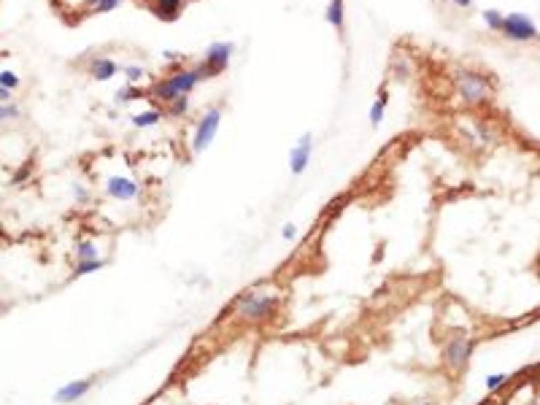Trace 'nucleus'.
<instances>
[{
	"instance_id": "f257e3e1",
	"label": "nucleus",
	"mask_w": 540,
	"mask_h": 405,
	"mask_svg": "<svg viewBox=\"0 0 540 405\" xmlns=\"http://www.w3.org/2000/svg\"><path fill=\"white\" fill-rule=\"evenodd\" d=\"M279 303H281V295L273 286H254V289L241 292L232 300V313L246 324H259L279 311Z\"/></svg>"
},
{
	"instance_id": "f03ea898",
	"label": "nucleus",
	"mask_w": 540,
	"mask_h": 405,
	"mask_svg": "<svg viewBox=\"0 0 540 405\" xmlns=\"http://www.w3.org/2000/svg\"><path fill=\"white\" fill-rule=\"evenodd\" d=\"M200 84V79H197V73H194V68H179V70H173L170 76H165V79H159L152 84V90L149 95L159 100V103H170V100H176V97H181V95H192L194 92V87Z\"/></svg>"
},
{
	"instance_id": "7ed1b4c3",
	"label": "nucleus",
	"mask_w": 540,
	"mask_h": 405,
	"mask_svg": "<svg viewBox=\"0 0 540 405\" xmlns=\"http://www.w3.org/2000/svg\"><path fill=\"white\" fill-rule=\"evenodd\" d=\"M473 351H476V341H473L465 330H454V333L446 338L441 357H443V365L451 371V373H462V371L468 368Z\"/></svg>"
},
{
	"instance_id": "20e7f679",
	"label": "nucleus",
	"mask_w": 540,
	"mask_h": 405,
	"mask_svg": "<svg viewBox=\"0 0 540 405\" xmlns=\"http://www.w3.org/2000/svg\"><path fill=\"white\" fill-rule=\"evenodd\" d=\"M454 90L459 95V100L468 103V106L486 103V100L492 97L489 81H486L481 73H476V70H459V73L454 76Z\"/></svg>"
},
{
	"instance_id": "39448f33",
	"label": "nucleus",
	"mask_w": 540,
	"mask_h": 405,
	"mask_svg": "<svg viewBox=\"0 0 540 405\" xmlns=\"http://www.w3.org/2000/svg\"><path fill=\"white\" fill-rule=\"evenodd\" d=\"M219 125H222V108H208L200 117V122L194 127V135H192V152L194 155H203L214 144V138L219 132Z\"/></svg>"
},
{
	"instance_id": "423d86ee",
	"label": "nucleus",
	"mask_w": 540,
	"mask_h": 405,
	"mask_svg": "<svg viewBox=\"0 0 540 405\" xmlns=\"http://www.w3.org/2000/svg\"><path fill=\"white\" fill-rule=\"evenodd\" d=\"M503 35L516 41V43H527V41H538L540 32L535 28V22L527 14H508L503 17Z\"/></svg>"
},
{
	"instance_id": "0eeeda50",
	"label": "nucleus",
	"mask_w": 540,
	"mask_h": 405,
	"mask_svg": "<svg viewBox=\"0 0 540 405\" xmlns=\"http://www.w3.org/2000/svg\"><path fill=\"white\" fill-rule=\"evenodd\" d=\"M311 157H314V135L303 132L300 141L289 152V170H292V176H303L308 170V165H311Z\"/></svg>"
},
{
	"instance_id": "6e6552de",
	"label": "nucleus",
	"mask_w": 540,
	"mask_h": 405,
	"mask_svg": "<svg viewBox=\"0 0 540 405\" xmlns=\"http://www.w3.org/2000/svg\"><path fill=\"white\" fill-rule=\"evenodd\" d=\"M232 43L230 41H217V43H211L208 49H206V57H203V63L211 68V73L214 76H219L227 70V65L232 60Z\"/></svg>"
},
{
	"instance_id": "1a4fd4ad",
	"label": "nucleus",
	"mask_w": 540,
	"mask_h": 405,
	"mask_svg": "<svg viewBox=\"0 0 540 405\" xmlns=\"http://www.w3.org/2000/svg\"><path fill=\"white\" fill-rule=\"evenodd\" d=\"M106 195L111 200L130 203V200H135L141 195V187H138V181H132L128 176H111V179H106Z\"/></svg>"
},
{
	"instance_id": "9d476101",
	"label": "nucleus",
	"mask_w": 540,
	"mask_h": 405,
	"mask_svg": "<svg viewBox=\"0 0 540 405\" xmlns=\"http://www.w3.org/2000/svg\"><path fill=\"white\" fill-rule=\"evenodd\" d=\"M92 378H79V381H70V384H65L63 389H57V395H54V400L57 403H73V400H79V397H84L90 389H92Z\"/></svg>"
},
{
	"instance_id": "9b49d317",
	"label": "nucleus",
	"mask_w": 540,
	"mask_h": 405,
	"mask_svg": "<svg viewBox=\"0 0 540 405\" xmlns=\"http://www.w3.org/2000/svg\"><path fill=\"white\" fill-rule=\"evenodd\" d=\"M117 73H119V65L114 63L111 57H95V60L90 63V76H92L95 81H111Z\"/></svg>"
},
{
	"instance_id": "f8f14e48",
	"label": "nucleus",
	"mask_w": 540,
	"mask_h": 405,
	"mask_svg": "<svg viewBox=\"0 0 540 405\" xmlns=\"http://www.w3.org/2000/svg\"><path fill=\"white\" fill-rule=\"evenodd\" d=\"M324 19H327L330 28H335L343 35V30H346V3L343 0H330V6L324 11Z\"/></svg>"
},
{
	"instance_id": "ddd939ff",
	"label": "nucleus",
	"mask_w": 540,
	"mask_h": 405,
	"mask_svg": "<svg viewBox=\"0 0 540 405\" xmlns=\"http://www.w3.org/2000/svg\"><path fill=\"white\" fill-rule=\"evenodd\" d=\"M149 6H152V11L157 14L159 19L173 22V19H179V14L184 8V0H149Z\"/></svg>"
},
{
	"instance_id": "4468645a",
	"label": "nucleus",
	"mask_w": 540,
	"mask_h": 405,
	"mask_svg": "<svg viewBox=\"0 0 540 405\" xmlns=\"http://www.w3.org/2000/svg\"><path fill=\"white\" fill-rule=\"evenodd\" d=\"M130 122H132V127H157L159 122H162V111L159 108H146V111H138V114H132L130 117Z\"/></svg>"
},
{
	"instance_id": "2eb2a0df",
	"label": "nucleus",
	"mask_w": 540,
	"mask_h": 405,
	"mask_svg": "<svg viewBox=\"0 0 540 405\" xmlns=\"http://www.w3.org/2000/svg\"><path fill=\"white\" fill-rule=\"evenodd\" d=\"M187 111H190V95H181V97H176V100H170V103L165 106V114L173 117V119L187 117Z\"/></svg>"
},
{
	"instance_id": "dca6fc26",
	"label": "nucleus",
	"mask_w": 540,
	"mask_h": 405,
	"mask_svg": "<svg viewBox=\"0 0 540 405\" xmlns=\"http://www.w3.org/2000/svg\"><path fill=\"white\" fill-rule=\"evenodd\" d=\"M100 268H106V262H103V259H87V262H76V268H73V279H81V276L97 273Z\"/></svg>"
},
{
	"instance_id": "f3484780",
	"label": "nucleus",
	"mask_w": 540,
	"mask_h": 405,
	"mask_svg": "<svg viewBox=\"0 0 540 405\" xmlns=\"http://www.w3.org/2000/svg\"><path fill=\"white\" fill-rule=\"evenodd\" d=\"M87 259H97V246L92 241H79L76 244V262H87Z\"/></svg>"
},
{
	"instance_id": "a211bd4d",
	"label": "nucleus",
	"mask_w": 540,
	"mask_h": 405,
	"mask_svg": "<svg viewBox=\"0 0 540 405\" xmlns=\"http://www.w3.org/2000/svg\"><path fill=\"white\" fill-rule=\"evenodd\" d=\"M483 25H486L492 32H500L503 30V14L494 11V8H486V11H483Z\"/></svg>"
},
{
	"instance_id": "6ab92c4d",
	"label": "nucleus",
	"mask_w": 540,
	"mask_h": 405,
	"mask_svg": "<svg viewBox=\"0 0 540 405\" xmlns=\"http://www.w3.org/2000/svg\"><path fill=\"white\" fill-rule=\"evenodd\" d=\"M383 114H386V95H381L373 106H370V125L379 127L383 122Z\"/></svg>"
},
{
	"instance_id": "aec40b11",
	"label": "nucleus",
	"mask_w": 540,
	"mask_h": 405,
	"mask_svg": "<svg viewBox=\"0 0 540 405\" xmlns=\"http://www.w3.org/2000/svg\"><path fill=\"white\" fill-rule=\"evenodd\" d=\"M19 117H22V111H19L17 103H0V125L11 122V119H19Z\"/></svg>"
},
{
	"instance_id": "412c9836",
	"label": "nucleus",
	"mask_w": 540,
	"mask_h": 405,
	"mask_svg": "<svg viewBox=\"0 0 540 405\" xmlns=\"http://www.w3.org/2000/svg\"><path fill=\"white\" fill-rule=\"evenodd\" d=\"M143 92H141V87H135V84H125L119 92H117V100L119 103H130V100H141Z\"/></svg>"
},
{
	"instance_id": "4be33fe9",
	"label": "nucleus",
	"mask_w": 540,
	"mask_h": 405,
	"mask_svg": "<svg viewBox=\"0 0 540 405\" xmlns=\"http://www.w3.org/2000/svg\"><path fill=\"white\" fill-rule=\"evenodd\" d=\"M122 73H125L128 84H141V81L146 79V68H141V65H128Z\"/></svg>"
},
{
	"instance_id": "5701e85b",
	"label": "nucleus",
	"mask_w": 540,
	"mask_h": 405,
	"mask_svg": "<svg viewBox=\"0 0 540 405\" xmlns=\"http://www.w3.org/2000/svg\"><path fill=\"white\" fill-rule=\"evenodd\" d=\"M0 87H6V90H17L19 87V76L14 73V70H0Z\"/></svg>"
},
{
	"instance_id": "b1692460",
	"label": "nucleus",
	"mask_w": 540,
	"mask_h": 405,
	"mask_svg": "<svg viewBox=\"0 0 540 405\" xmlns=\"http://www.w3.org/2000/svg\"><path fill=\"white\" fill-rule=\"evenodd\" d=\"M508 378H510L508 373H494V375H489V378H486V384H483V386H486V392H494V389H500Z\"/></svg>"
},
{
	"instance_id": "393cba45",
	"label": "nucleus",
	"mask_w": 540,
	"mask_h": 405,
	"mask_svg": "<svg viewBox=\"0 0 540 405\" xmlns=\"http://www.w3.org/2000/svg\"><path fill=\"white\" fill-rule=\"evenodd\" d=\"M119 3H122V0H100L95 6V14H108V11H114Z\"/></svg>"
},
{
	"instance_id": "a878e982",
	"label": "nucleus",
	"mask_w": 540,
	"mask_h": 405,
	"mask_svg": "<svg viewBox=\"0 0 540 405\" xmlns=\"http://www.w3.org/2000/svg\"><path fill=\"white\" fill-rule=\"evenodd\" d=\"M281 238H284L286 244H289V241H294V238H297V227H294V224H292V221H286L284 227H281Z\"/></svg>"
},
{
	"instance_id": "bb28decb",
	"label": "nucleus",
	"mask_w": 540,
	"mask_h": 405,
	"mask_svg": "<svg viewBox=\"0 0 540 405\" xmlns=\"http://www.w3.org/2000/svg\"><path fill=\"white\" fill-rule=\"evenodd\" d=\"M162 57H165L168 63H176V60H184V55H173V52H165Z\"/></svg>"
},
{
	"instance_id": "cd10ccee",
	"label": "nucleus",
	"mask_w": 540,
	"mask_h": 405,
	"mask_svg": "<svg viewBox=\"0 0 540 405\" xmlns=\"http://www.w3.org/2000/svg\"><path fill=\"white\" fill-rule=\"evenodd\" d=\"M0 103H11V90L0 87Z\"/></svg>"
},
{
	"instance_id": "c85d7f7f",
	"label": "nucleus",
	"mask_w": 540,
	"mask_h": 405,
	"mask_svg": "<svg viewBox=\"0 0 540 405\" xmlns=\"http://www.w3.org/2000/svg\"><path fill=\"white\" fill-rule=\"evenodd\" d=\"M73 195H76L79 200H87V189L84 187H73Z\"/></svg>"
},
{
	"instance_id": "c756f323",
	"label": "nucleus",
	"mask_w": 540,
	"mask_h": 405,
	"mask_svg": "<svg viewBox=\"0 0 540 405\" xmlns=\"http://www.w3.org/2000/svg\"><path fill=\"white\" fill-rule=\"evenodd\" d=\"M451 3H454L457 8H470V6H473V0H451Z\"/></svg>"
},
{
	"instance_id": "7c9ffc66",
	"label": "nucleus",
	"mask_w": 540,
	"mask_h": 405,
	"mask_svg": "<svg viewBox=\"0 0 540 405\" xmlns=\"http://www.w3.org/2000/svg\"><path fill=\"white\" fill-rule=\"evenodd\" d=\"M25 176H28V168H22V170H19V173H17V176H14V184H19V181H22V179H25Z\"/></svg>"
},
{
	"instance_id": "2f4dec72",
	"label": "nucleus",
	"mask_w": 540,
	"mask_h": 405,
	"mask_svg": "<svg viewBox=\"0 0 540 405\" xmlns=\"http://www.w3.org/2000/svg\"><path fill=\"white\" fill-rule=\"evenodd\" d=\"M97 3H100V0H84V6H87L90 11H95V6H97Z\"/></svg>"
},
{
	"instance_id": "473e14b6",
	"label": "nucleus",
	"mask_w": 540,
	"mask_h": 405,
	"mask_svg": "<svg viewBox=\"0 0 540 405\" xmlns=\"http://www.w3.org/2000/svg\"><path fill=\"white\" fill-rule=\"evenodd\" d=\"M419 405H435L432 400H424V403H419Z\"/></svg>"
},
{
	"instance_id": "72a5a7b5",
	"label": "nucleus",
	"mask_w": 540,
	"mask_h": 405,
	"mask_svg": "<svg viewBox=\"0 0 540 405\" xmlns=\"http://www.w3.org/2000/svg\"><path fill=\"white\" fill-rule=\"evenodd\" d=\"M0 313H3V306H0Z\"/></svg>"
}]
</instances>
